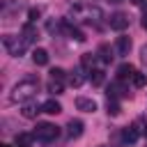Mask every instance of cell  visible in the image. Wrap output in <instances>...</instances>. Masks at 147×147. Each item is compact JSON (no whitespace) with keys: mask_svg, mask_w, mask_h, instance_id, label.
<instances>
[{"mask_svg":"<svg viewBox=\"0 0 147 147\" xmlns=\"http://www.w3.org/2000/svg\"><path fill=\"white\" fill-rule=\"evenodd\" d=\"M48 92H51V94H62V92H64V78L51 76V80H48Z\"/></svg>","mask_w":147,"mask_h":147,"instance_id":"obj_13","label":"cell"},{"mask_svg":"<svg viewBox=\"0 0 147 147\" xmlns=\"http://www.w3.org/2000/svg\"><path fill=\"white\" fill-rule=\"evenodd\" d=\"M108 25H110L113 30L122 32V30H126V28H129V16H126V14H122V11H117V14H113V16L108 18Z\"/></svg>","mask_w":147,"mask_h":147,"instance_id":"obj_4","label":"cell"},{"mask_svg":"<svg viewBox=\"0 0 147 147\" xmlns=\"http://www.w3.org/2000/svg\"><path fill=\"white\" fill-rule=\"evenodd\" d=\"M83 83H85V76H83V71H80V69H76V71H71V74H69V85L80 87Z\"/></svg>","mask_w":147,"mask_h":147,"instance_id":"obj_19","label":"cell"},{"mask_svg":"<svg viewBox=\"0 0 147 147\" xmlns=\"http://www.w3.org/2000/svg\"><path fill=\"white\" fill-rule=\"evenodd\" d=\"M140 62H142V67L147 69V44L140 48Z\"/></svg>","mask_w":147,"mask_h":147,"instance_id":"obj_24","label":"cell"},{"mask_svg":"<svg viewBox=\"0 0 147 147\" xmlns=\"http://www.w3.org/2000/svg\"><path fill=\"white\" fill-rule=\"evenodd\" d=\"M60 30L67 34V37H71V39H76V41H85V34L76 28V25H71L69 21H62V25H60Z\"/></svg>","mask_w":147,"mask_h":147,"instance_id":"obj_6","label":"cell"},{"mask_svg":"<svg viewBox=\"0 0 147 147\" xmlns=\"http://www.w3.org/2000/svg\"><path fill=\"white\" fill-rule=\"evenodd\" d=\"M106 108H108V115H119V103H117V99H110L108 96V103H106Z\"/></svg>","mask_w":147,"mask_h":147,"instance_id":"obj_21","label":"cell"},{"mask_svg":"<svg viewBox=\"0 0 147 147\" xmlns=\"http://www.w3.org/2000/svg\"><path fill=\"white\" fill-rule=\"evenodd\" d=\"M117 55H129V51H131V37H126V34H122V37H117Z\"/></svg>","mask_w":147,"mask_h":147,"instance_id":"obj_12","label":"cell"},{"mask_svg":"<svg viewBox=\"0 0 147 147\" xmlns=\"http://www.w3.org/2000/svg\"><path fill=\"white\" fill-rule=\"evenodd\" d=\"M32 60H34V64L44 67V64H48V53H46L44 48H34V51H32Z\"/></svg>","mask_w":147,"mask_h":147,"instance_id":"obj_16","label":"cell"},{"mask_svg":"<svg viewBox=\"0 0 147 147\" xmlns=\"http://www.w3.org/2000/svg\"><path fill=\"white\" fill-rule=\"evenodd\" d=\"M0 147H11V145H0Z\"/></svg>","mask_w":147,"mask_h":147,"instance_id":"obj_30","label":"cell"},{"mask_svg":"<svg viewBox=\"0 0 147 147\" xmlns=\"http://www.w3.org/2000/svg\"><path fill=\"white\" fill-rule=\"evenodd\" d=\"M37 92H39V78H32L30 76V78H25V80H21V83L14 85L9 99L14 103H28L32 96H37Z\"/></svg>","mask_w":147,"mask_h":147,"instance_id":"obj_1","label":"cell"},{"mask_svg":"<svg viewBox=\"0 0 147 147\" xmlns=\"http://www.w3.org/2000/svg\"><path fill=\"white\" fill-rule=\"evenodd\" d=\"M110 2H122V0H110Z\"/></svg>","mask_w":147,"mask_h":147,"instance_id":"obj_29","label":"cell"},{"mask_svg":"<svg viewBox=\"0 0 147 147\" xmlns=\"http://www.w3.org/2000/svg\"><path fill=\"white\" fill-rule=\"evenodd\" d=\"M140 25H142V28H145V30H147V11H145V14H142V21H140Z\"/></svg>","mask_w":147,"mask_h":147,"instance_id":"obj_27","label":"cell"},{"mask_svg":"<svg viewBox=\"0 0 147 147\" xmlns=\"http://www.w3.org/2000/svg\"><path fill=\"white\" fill-rule=\"evenodd\" d=\"M2 46H5V51H7L9 55H14V57H21V55L25 53V48H28V44H25L21 37H14V34H5V37H2Z\"/></svg>","mask_w":147,"mask_h":147,"instance_id":"obj_3","label":"cell"},{"mask_svg":"<svg viewBox=\"0 0 147 147\" xmlns=\"http://www.w3.org/2000/svg\"><path fill=\"white\" fill-rule=\"evenodd\" d=\"M21 39H23V41H25L28 46L37 41V30H34V25H32V23L23 25V30H21Z\"/></svg>","mask_w":147,"mask_h":147,"instance_id":"obj_9","label":"cell"},{"mask_svg":"<svg viewBox=\"0 0 147 147\" xmlns=\"http://www.w3.org/2000/svg\"><path fill=\"white\" fill-rule=\"evenodd\" d=\"M108 96H110V99H126V96H129V87H124V80L110 83V87H108Z\"/></svg>","mask_w":147,"mask_h":147,"instance_id":"obj_5","label":"cell"},{"mask_svg":"<svg viewBox=\"0 0 147 147\" xmlns=\"http://www.w3.org/2000/svg\"><path fill=\"white\" fill-rule=\"evenodd\" d=\"M133 76H136V67L133 64H119L117 80H133Z\"/></svg>","mask_w":147,"mask_h":147,"instance_id":"obj_10","label":"cell"},{"mask_svg":"<svg viewBox=\"0 0 147 147\" xmlns=\"http://www.w3.org/2000/svg\"><path fill=\"white\" fill-rule=\"evenodd\" d=\"M83 122L80 119H69V124H67V136L69 138H80V133H83Z\"/></svg>","mask_w":147,"mask_h":147,"instance_id":"obj_11","label":"cell"},{"mask_svg":"<svg viewBox=\"0 0 147 147\" xmlns=\"http://www.w3.org/2000/svg\"><path fill=\"white\" fill-rule=\"evenodd\" d=\"M28 16H30V23H34V21H37V18H39V16H41V11H39V9H34V7H32V9H30V14H28Z\"/></svg>","mask_w":147,"mask_h":147,"instance_id":"obj_25","label":"cell"},{"mask_svg":"<svg viewBox=\"0 0 147 147\" xmlns=\"http://www.w3.org/2000/svg\"><path fill=\"white\" fill-rule=\"evenodd\" d=\"M32 133H34V138L41 140V142H53V140L60 138V129H57L55 124H51V122H41V124H37V129H34Z\"/></svg>","mask_w":147,"mask_h":147,"instance_id":"obj_2","label":"cell"},{"mask_svg":"<svg viewBox=\"0 0 147 147\" xmlns=\"http://www.w3.org/2000/svg\"><path fill=\"white\" fill-rule=\"evenodd\" d=\"M39 113H41V106H37V103H25L23 106V117H28V119L37 117Z\"/></svg>","mask_w":147,"mask_h":147,"instance_id":"obj_18","label":"cell"},{"mask_svg":"<svg viewBox=\"0 0 147 147\" xmlns=\"http://www.w3.org/2000/svg\"><path fill=\"white\" fill-rule=\"evenodd\" d=\"M140 138V129L138 126H126L122 131V142L124 145H136V140Z\"/></svg>","mask_w":147,"mask_h":147,"instance_id":"obj_7","label":"cell"},{"mask_svg":"<svg viewBox=\"0 0 147 147\" xmlns=\"http://www.w3.org/2000/svg\"><path fill=\"white\" fill-rule=\"evenodd\" d=\"M99 57H101V62H103V64H110V60H113L110 48H108V46H101V48H99Z\"/></svg>","mask_w":147,"mask_h":147,"instance_id":"obj_22","label":"cell"},{"mask_svg":"<svg viewBox=\"0 0 147 147\" xmlns=\"http://www.w3.org/2000/svg\"><path fill=\"white\" fill-rule=\"evenodd\" d=\"M87 78L92 80V85H101V83H103V78H106V74H103V69H96V67H94V69L90 71V76H87Z\"/></svg>","mask_w":147,"mask_h":147,"instance_id":"obj_20","label":"cell"},{"mask_svg":"<svg viewBox=\"0 0 147 147\" xmlns=\"http://www.w3.org/2000/svg\"><path fill=\"white\" fill-rule=\"evenodd\" d=\"M51 76H55V78H67V71H64V69H53Z\"/></svg>","mask_w":147,"mask_h":147,"instance_id":"obj_26","label":"cell"},{"mask_svg":"<svg viewBox=\"0 0 147 147\" xmlns=\"http://www.w3.org/2000/svg\"><path fill=\"white\" fill-rule=\"evenodd\" d=\"M131 83H133L136 87H145V85H147V74H138V71H136V76H133Z\"/></svg>","mask_w":147,"mask_h":147,"instance_id":"obj_23","label":"cell"},{"mask_svg":"<svg viewBox=\"0 0 147 147\" xmlns=\"http://www.w3.org/2000/svg\"><path fill=\"white\" fill-rule=\"evenodd\" d=\"M94 64H96V57H94L92 53H85V55L80 57V67H83V69H85L87 74H90V71L94 69Z\"/></svg>","mask_w":147,"mask_h":147,"instance_id":"obj_17","label":"cell"},{"mask_svg":"<svg viewBox=\"0 0 147 147\" xmlns=\"http://www.w3.org/2000/svg\"><path fill=\"white\" fill-rule=\"evenodd\" d=\"M41 113H48V115H57V113H62V106H60L55 99H48V101H44V103H41Z\"/></svg>","mask_w":147,"mask_h":147,"instance_id":"obj_14","label":"cell"},{"mask_svg":"<svg viewBox=\"0 0 147 147\" xmlns=\"http://www.w3.org/2000/svg\"><path fill=\"white\" fill-rule=\"evenodd\" d=\"M131 2H133V5H145L147 0H131Z\"/></svg>","mask_w":147,"mask_h":147,"instance_id":"obj_28","label":"cell"},{"mask_svg":"<svg viewBox=\"0 0 147 147\" xmlns=\"http://www.w3.org/2000/svg\"><path fill=\"white\" fill-rule=\"evenodd\" d=\"M32 140H34V133H16V138H14L16 147H30Z\"/></svg>","mask_w":147,"mask_h":147,"instance_id":"obj_15","label":"cell"},{"mask_svg":"<svg viewBox=\"0 0 147 147\" xmlns=\"http://www.w3.org/2000/svg\"><path fill=\"white\" fill-rule=\"evenodd\" d=\"M145 136H147V126H145Z\"/></svg>","mask_w":147,"mask_h":147,"instance_id":"obj_31","label":"cell"},{"mask_svg":"<svg viewBox=\"0 0 147 147\" xmlns=\"http://www.w3.org/2000/svg\"><path fill=\"white\" fill-rule=\"evenodd\" d=\"M76 108L83 110V113H94L96 110V101L94 99H87V96H78L76 99Z\"/></svg>","mask_w":147,"mask_h":147,"instance_id":"obj_8","label":"cell"},{"mask_svg":"<svg viewBox=\"0 0 147 147\" xmlns=\"http://www.w3.org/2000/svg\"><path fill=\"white\" fill-rule=\"evenodd\" d=\"M101 147H106V145H101Z\"/></svg>","mask_w":147,"mask_h":147,"instance_id":"obj_32","label":"cell"}]
</instances>
